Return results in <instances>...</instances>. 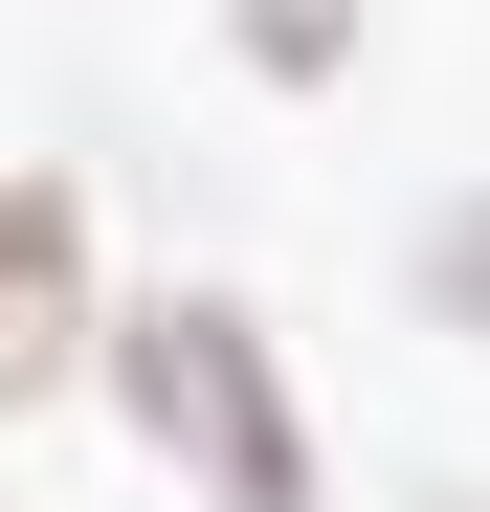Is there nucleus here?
Here are the masks:
<instances>
[{"label": "nucleus", "mask_w": 490, "mask_h": 512, "mask_svg": "<svg viewBox=\"0 0 490 512\" xmlns=\"http://www.w3.org/2000/svg\"><path fill=\"white\" fill-rule=\"evenodd\" d=\"M112 401L156 423V468H201L223 512H312V423H290L268 312H223V290H156V312L112 334Z\"/></svg>", "instance_id": "1"}, {"label": "nucleus", "mask_w": 490, "mask_h": 512, "mask_svg": "<svg viewBox=\"0 0 490 512\" xmlns=\"http://www.w3.org/2000/svg\"><path fill=\"white\" fill-rule=\"evenodd\" d=\"M67 357H90V223L67 179H0V401H45Z\"/></svg>", "instance_id": "2"}, {"label": "nucleus", "mask_w": 490, "mask_h": 512, "mask_svg": "<svg viewBox=\"0 0 490 512\" xmlns=\"http://www.w3.org/2000/svg\"><path fill=\"white\" fill-rule=\"evenodd\" d=\"M245 67H268V90H335V67H357V0H245Z\"/></svg>", "instance_id": "3"}, {"label": "nucleus", "mask_w": 490, "mask_h": 512, "mask_svg": "<svg viewBox=\"0 0 490 512\" xmlns=\"http://www.w3.org/2000/svg\"><path fill=\"white\" fill-rule=\"evenodd\" d=\"M424 312H446V334H490V201H468V223L424 245Z\"/></svg>", "instance_id": "4"}]
</instances>
